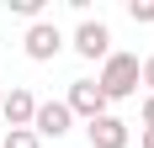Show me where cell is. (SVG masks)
I'll use <instances>...</instances> for the list:
<instances>
[{"mask_svg":"<svg viewBox=\"0 0 154 148\" xmlns=\"http://www.w3.org/2000/svg\"><path fill=\"white\" fill-rule=\"evenodd\" d=\"M69 48H75L80 58H91V64H106L112 58V27L101 21V16H85L75 27V37H69Z\"/></svg>","mask_w":154,"mask_h":148,"instance_id":"2","label":"cell"},{"mask_svg":"<svg viewBox=\"0 0 154 148\" xmlns=\"http://www.w3.org/2000/svg\"><path fill=\"white\" fill-rule=\"evenodd\" d=\"M143 85H149V95H154V53L143 58Z\"/></svg>","mask_w":154,"mask_h":148,"instance_id":"12","label":"cell"},{"mask_svg":"<svg viewBox=\"0 0 154 148\" xmlns=\"http://www.w3.org/2000/svg\"><path fill=\"white\" fill-rule=\"evenodd\" d=\"M85 138H91V148H128L133 143V132H128V122L122 117H96V122H85Z\"/></svg>","mask_w":154,"mask_h":148,"instance_id":"7","label":"cell"},{"mask_svg":"<svg viewBox=\"0 0 154 148\" xmlns=\"http://www.w3.org/2000/svg\"><path fill=\"white\" fill-rule=\"evenodd\" d=\"M0 117H5V132L32 127V117H37V95H32L27 85H11L5 95H0Z\"/></svg>","mask_w":154,"mask_h":148,"instance_id":"5","label":"cell"},{"mask_svg":"<svg viewBox=\"0 0 154 148\" xmlns=\"http://www.w3.org/2000/svg\"><path fill=\"white\" fill-rule=\"evenodd\" d=\"M128 16H133L138 27H154V0H133V5H128Z\"/></svg>","mask_w":154,"mask_h":148,"instance_id":"10","label":"cell"},{"mask_svg":"<svg viewBox=\"0 0 154 148\" xmlns=\"http://www.w3.org/2000/svg\"><path fill=\"white\" fill-rule=\"evenodd\" d=\"M69 122H75V117H69V106H64V101H37V117H32V132L43 138V143H48V138L59 143V138L69 132Z\"/></svg>","mask_w":154,"mask_h":148,"instance_id":"6","label":"cell"},{"mask_svg":"<svg viewBox=\"0 0 154 148\" xmlns=\"http://www.w3.org/2000/svg\"><path fill=\"white\" fill-rule=\"evenodd\" d=\"M5 11L27 16V27H32V21H43V0H5Z\"/></svg>","mask_w":154,"mask_h":148,"instance_id":"9","label":"cell"},{"mask_svg":"<svg viewBox=\"0 0 154 148\" xmlns=\"http://www.w3.org/2000/svg\"><path fill=\"white\" fill-rule=\"evenodd\" d=\"M96 85H101L106 101H128V95H138V85H143V58H138V53H117V48H112V58L101 64Z\"/></svg>","mask_w":154,"mask_h":148,"instance_id":"1","label":"cell"},{"mask_svg":"<svg viewBox=\"0 0 154 148\" xmlns=\"http://www.w3.org/2000/svg\"><path fill=\"white\" fill-rule=\"evenodd\" d=\"M138 122H143V127H154V95H143V111H138Z\"/></svg>","mask_w":154,"mask_h":148,"instance_id":"11","label":"cell"},{"mask_svg":"<svg viewBox=\"0 0 154 148\" xmlns=\"http://www.w3.org/2000/svg\"><path fill=\"white\" fill-rule=\"evenodd\" d=\"M0 148H43V138L32 132V127H16V132H5V138H0Z\"/></svg>","mask_w":154,"mask_h":148,"instance_id":"8","label":"cell"},{"mask_svg":"<svg viewBox=\"0 0 154 148\" xmlns=\"http://www.w3.org/2000/svg\"><path fill=\"white\" fill-rule=\"evenodd\" d=\"M64 106H69V117H85V122H96V117H106V95H101V85L96 79H69V95H64Z\"/></svg>","mask_w":154,"mask_h":148,"instance_id":"4","label":"cell"},{"mask_svg":"<svg viewBox=\"0 0 154 148\" xmlns=\"http://www.w3.org/2000/svg\"><path fill=\"white\" fill-rule=\"evenodd\" d=\"M0 95H5V90H0Z\"/></svg>","mask_w":154,"mask_h":148,"instance_id":"14","label":"cell"},{"mask_svg":"<svg viewBox=\"0 0 154 148\" xmlns=\"http://www.w3.org/2000/svg\"><path fill=\"white\" fill-rule=\"evenodd\" d=\"M64 43H69V37H64L48 16H43V21H32L27 37H21V48H27V58H32V64H53V58L64 53Z\"/></svg>","mask_w":154,"mask_h":148,"instance_id":"3","label":"cell"},{"mask_svg":"<svg viewBox=\"0 0 154 148\" xmlns=\"http://www.w3.org/2000/svg\"><path fill=\"white\" fill-rule=\"evenodd\" d=\"M138 148H154V127H138Z\"/></svg>","mask_w":154,"mask_h":148,"instance_id":"13","label":"cell"}]
</instances>
